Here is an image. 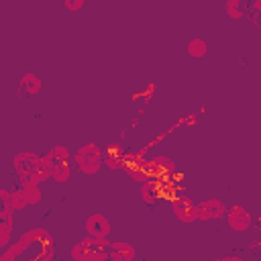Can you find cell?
<instances>
[{"mask_svg":"<svg viewBox=\"0 0 261 261\" xmlns=\"http://www.w3.org/2000/svg\"><path fill=\"white\" fill-rule=\"evenodd\" d=\"M14 171L18 175L20 181H33V184H43L45 179H49V171L41 165V155L37 153H31V151H24V153H18L14 159Z\"/></svg>","mask_w":261,"mask_h":261,"instance_id":"1","label":"cell"},{"mask_svg":"<svg viewBox=\"0 0 261 261\" xmlns=\"http://www.w3.org/2000/svg\"><path fill=\"white\" fill-rule=\"evenodd\" d=\"M0 212H12V208H10V190H6V188H0Z\"/></svg>","mask_w":261,"mask_h":261,"instance_id":"19","label":"cell"},{"mask_svg":"<svg viewBox=\"0 0 261 261\" xmlns=\"http://www.w3.org/2000/svg\"><path fill=\"white\" fill-rule=\"evenodd\" d=\"M69 177H71V165H69V161H61V163H55L53 165L51 179H55L57 184H65Z\"/></svg>","mask_w":261,"mask_h":261,"instance_id":"13","label":"cell"},{"mask_svg":"<svg viewBox=\"0 0 261 261\" xmlns=\"http://www.w3.org/2000/svg\"><path fill=\"white\" fill-rule=\"evenodd\" d=\"M171 210H173V216L186 224L190 222H196L198 220V212H196V204L190 196H177L171 200Z\"/></svg>","mask_w":261,"mask_h":261,"instance_id":"6","label":"cell"},{"mask_svg":"<svg viewBox=\"0 0 261 261\" xmlns=\"http://www.w3.org/2000/svg\"><path fill=\"white\" fill-rule=\"evenodd\" d=\"M73 163L77 165V169L86 175H94L100 171V167L104 165V153L96 143H86L82 145L73 155H71Z\"/></svg>","mask_w":261,"mask_h":261,"instance_id":"3","label":"cell"},{"mask_svg":"<svg viewBox=\"0 0 261 261\" xmlns=\"http://www.w3.org/2000/svg\"><path fill=\"white\" fill-rule=\"evenodd\" d=\"M86 230H88V234H92V237H108L110 230H112V226H110V222H108V218H106L104 214L96 212V214L88 216V220H86Z\"/></svg>","mask_w":261,"mask_h":261,"instance_id":"8","label":"cell"},{"mask_svg":"<svg viewBox=\"0 0 261 261\" xmlns=\"http://www.w3.org/2000/svg\"><path fill=\"white\" fill-rule=\"evenodd\" d=\"M27 206H29V204H27V200H24L22 190H20V188L10 190V208H12V212H20V210H24Z\"/></svg>","mask_w":261,"mask_h":261,"instance_id":"17","label":"cell"},{"mask_svg":"<svg viewBox=\"0 0 261 261\" xmlns=\"http://www.w3.org/2000/svg\"><path fill=\"white\" fill-rule=\"evenodd\" d=\"M226 14L234 20H239L243 16V10H241V0H226Z\"/></svg>","mask_w":261,"mask_h":261,"instance_id":"18","label":"cell"},{"mask_svg":"<svg viewBox=\"0 0 261 261\" xmlns=\"http://www.w3.org/2000/svg\"><path fill=\"white\" fill-rule=\"evenodd\" d=\"M47 155H49V159H51V163H53V165H55V163H61V161H69V159H71L69 149H67V147H63V145L53 147Z\"/></svg>","mask_w":261,"mask_h":261,"instance_id":"15","label":"cell"},{"mask_svg":"<svg viewBox=\"0 0 261 261\" xmlns=\"http://www.w3.org/2000/svg\"><path fill=\"white\" fill-rule=\"evenodd\" d=\"M184 124H188V126L196 124V116H188V118H184Z\"/></svg>","mask_w":261,"mask_h":261,"instance_id":"22","label":"cell"},{"mask_svg":"<svg viewBox=\"0 0 261 261\" xmlns=\"http://www.w3.org/2000/svg\"><path fill=\"white\" fill-rule=\"evenodd\" d=\"M196 212H198V220H218L224 216L226 206L218 198H208L196 204Z\"/></svg>","mask_w":261,"mask_h":261,"instance_id":"7","label":"cell"},{"mask_svg":"<svg viewBox=\"0 0 261 261\" xmlns=\"http://www.w3.org/2000/svg\"><path fill=\"white\" fill-rule=\"evenodd\" d=\"M43 232H45V228H31V230L22 232V234H20V239H18L14 245H8V247H6V251H4V253H0V261H12V259H16V257H18V255H22L27 249H31V247H33V243H35Z\"/></svg>","mask_w":261,"mask_h":261,"instance_id":"4","label":"cell"},{"mask_svg":"<svg viewBox=\"0 0 261 261\" xmlns=\"http://www.w3.org/2000/svg\"><path fill=\"white\" fill-rule=\"evenodd\" d=\"M137 255V249L130 243L124 241H110V251H108V259L112 261H133Z\"/></svg>","mask_w":261,"mask_h":261,"instance_id":"9","label":"cell"},{"mask_svg":"<svg viewBox=\"0 0 261 261\" xmlns=\"http://www.w3.org/2000/svg\"><path fill=\"white\" fill-rule=\"evenodd\" d=\"M155 90H157V86H155V84H149V88L143 92V96H145V100H147V102L151 100V96L155 94Z\"/></svg>","mask_w":261,"mask_h":261,"instance_id":"21","label":"cell"},{"mask_svg":"<svg viewBox=\"0 0 261 261\" xmlns=\"http://www.w3.org/2000/svg\"><path fill=\"white\" fill-rule=\"evenodd\" d=\"M149 169L153 171H171L173 169V161L169 157H163V155H157L149 161Z\"/></svg>","mask_w":261,"mask_h":261,"instance_id":"16","label":"cell"},{"mask_svg":"<svg viewBox=\"0 0 261 261\" xmlns=\"http://www.w3.org/2000/svg\"><path fill=\"white\" fill-rule=\"evenodd\" d=\"M208 53V45H206V41L204 39H192L190 43H188V55L190 57H194V59H202L204 55Z\"/></svg>","mask_w":261,"mask_h":261,"instance_id":"14","label":"cell"},{"mask_svg":"<svg viewBox=\"0 0 261 261\" xmlns=\"http://www.w3.org/2000/svg\"><path fill=\"white\" fill-rule=\"evenodd\" d=\"M110 241L108 237H92L88 234L71 249L73 261H108Z\"/></svg>","mask_w":261,"mask_h":261,"instance_id":"2","label":"cell"},{"mask_svg":"<svg viewBox=\"0 0 261 261\" xmlns=\"http://www.w3.org/2000/svg\"><path fill=\"white\" fill-rule=\"evenodd\" d=\"M20 190H22L24 200H27V204H29V206L39 204V202H41V198H43L39 184H33V181H20Z\"/></svg>","mask_w":261,"mask_h":261,"instance_id":"12","label":"cell"},{"mask_svg":"<svg viewBox=\"0 0 261 261\" xmlns=\"http://www.w3.org/2000/svg\"><path fill=\"white\" fill-rule=\"evenodd\" d=\"M159 196H161V192H159V184L155 181L153 175H151L147 181L141 184V198H143L145 204H153V202H157Z\"/></svg>","mask_w":261,"mask_h":261,"instance_id":"11","label":"cell"},{"mask_svg":"<svg viewBox=\"0 0 261 261\" xmlns=\"http://www.w3.org/2000/svg\"><path fill=\"white\" fill-rule=\"evenodd\" d=\"M224 216H226L228 226H230L234 232H245V230H249L251 224H253V214H251L243 204H232V206H228V210L224 212Z\"/></svg>","mask_w":261,"mask_h":261,"instance_id":"5","label":"cell"},{"mask_svg":"<svg viewBox=\"0 0 261 261\" xmlns=\"http://www.w3.org/2000/svg\"><path fill=\"white\" fill-rule=\"evenodd\" d=\"M63 2H65V8H67V10H71V12L80 10V8L86 4V0H63Z\"/></svg>","mask_w":261,"mask_h":261,"instance_id":"20","label":"cell"},{"mask_svg":"<svg viewBox=\"0 0 261 261\" xmlns=\"http://www.w3.org/2000/svg\"><path fill=\"white\" fill-rule=\"evenodd\" d=\"M220 261H241V257H234V255H230V257H222Z\"/></svg>","mask_w":261,"mask_h":261,"instance_id":"23","label":"cell"},{"mask_svg":"<svg viewBox=\"0 0 261 261\" xmlns=\"http://www.w3.org/2000/svg\"><path fill=\"white\" fill-rule=\"evenodd\" d=\"M41 80H39V75H35V73H24L22 77H20V82H18V92L22 94V96H27V98H33V96H37L39 92H41Z\"/></svg>","mask_w":261,"mask_h":261,"instance_id":"10","label":"cell"}]
</instances>
